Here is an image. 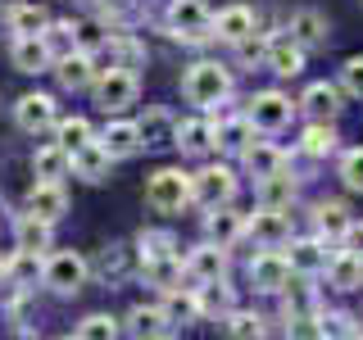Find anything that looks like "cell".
Masks as SVG:
<instances>
[{
	"label": "cell",
	"instance_id": "4",
	"mask_svg": "<svg viewBox=\"0 0 363 340\" xmlns=\"http://www.w3.org/2000/svg\"><path fill=\"white\" fill-rule=\"evenodd\" d=\"M291 277H295V268H291V259L281 254L277 245H264V254L250 259V286H255L259 295H281L291 286Z\"/></svg>",
	"mask_w": 363,
	"mask_h": 340
},
{
	"label": "cell",
	"instance_id": "50",
	"mask_svg": "<svg viewBox=\"0 0 363 340\" xmlns=\"http://www.w3.org/2000/svg\"><path fill=\"white\" fill-rule=\"evenodd\" d=\"M100 268H105V272H109V277H123V249H118V245H113V249H109V254H105V259H100Z\"/></svg>",
	"mask_w": 363,
	"mask_h": 340
},
{
	"label": "cell",
	"instance_id": "39",
	"mask_svg": "<svg viewBox=\"0 0 363 340\" xmlns=\"http://www.w3.org/2000/svg\"><path fill=\"white\" fill-rule=\"evenodd\" d=\"M55 141L73 154V150H82L86 141H96V132H91L86 118H60V123H55Z\"/></svg>",
	"mask_w": 363,
	"mask_h": 340
},
{
	"label": "cell",
	"instance_id": "10",
	"mask_svg": "<svg viewBox=\"0 0 363 340\" xmlns=\"http://www.w3.org/2000/svg\"><path fill=\"white\" fill-rule=\"evenodd\" d=\"M14 123L28 136H37V132H50L55 123H60V113H55V100L50 96H41V91H32V96H23L18 105H14Z\"/></svg>",
	"mask_w": 363,
	"mask_h": 340
},
{
	"label": "cell",
	"instance_id": "8",
	"mask_svg": "<svg viewBox=\"0 0 363 340\" xmlns=\"http://www.w3.org/2000/svg\"><path fill=\"white\" fill-rule=\"evenodd\" d=\"M245 113H250V123H255V132H281V128H291L295 105H291V96H281V91H259Z\"/></svg>",
	"mask_w": 363,
	"mask_h": 340
},
{
	"label": "cell",
	"instance_id": "26",
	"mask_svg": "<svg viewBox=\"0 0 363 340\" xmlns=\"http://www.w3.org/2000/svg\"><path fill=\"white\" fill-rule=\"evenodd\" d=\"M100 145H105L113 159H132L141 150V132H136V123H128V118H109V128L100 132Z\"/></svg>",
	"mask_w": 363,
	"mask_h": 340
},
{
	"label": "cell",
	"instance_id": "35",
	"mask_svg": "<svg viewBox=\"0 0 363 340\" xmlns=\"http://www.w3.org/2000/svg\"><path fill=\"white\" fill-rule=\"evenodd\" d=\"M50 227H55V222L37 218V213L28 209V213L14 222V241H18L23 249H50Z\"/></svg>",
	"mask_w": 363,
	"mask_h": 340
},
{
	"label": "cell",
	"instance_id": "6",
	"mask_svg": "<svg viewBox=\"0 0 363 340\" xmlns=\"http://www.w3.org/2000/svg\"><path fill=\"white\" fill-rule=\"evenodd\" d=\"M96 105L105 109V113H118V109H128L136 105V91H141V82H136V73L132 68H109V73H100L96 77Z\"/></svg>",
	"mask_w": 363,
	"mask_h": 340
},
{
	"label": "cell",
	"instance_id": "21",
	"mask_svg": "<svg viewBox=\"0 0 363 340\" xmlns=\"http://www.w3.org/2000/svg\"><path fill=\"white\" fill-rule=\"evenodd\" d=\"M123 332L132 336H173V322H168L164 304H136V309L128 313V322H123Z\"/></svg>",
	"mask_w": 363,
	"mask_h": 340
},
{
	"label": "cell",
	"instance_id": "25",
	"mask_svg": "<svg viewBox=\"0 0 363 340\" xmlns=\"http://www.w3.org/2000/svg\"><path fill=\"white\" fill-rule=\"evenodd\" d=\"M45 272V264H41V249H14V254L5 259V281H14L18 290H28V286H37V277Z\"/></svg>",
	"mask_w": 363,
	"mask_h": 340
},
{
	"label": "cell",
	"instance_id": "32",
	"mask_svg": "<svg viewBox=\"0 0 363 340\" xmlns=\"http://www.w3.org/2000/svg\"><path fill=\"white\" fill-rule=\"evenodd\" d=\"M32 173H37L41 181H64L68 177V150H64L60 141L41 145V150L32 154Z\"/></svg>",
	"mask_w": 363,
	"mask_h": 340
},
{
	"label": "cell",
	"instance_id": "31",
	"mask_svg": "<svg viewBox=\"0 0 363 340\" xmlns=\"http://www.w3.org/2000/svg\"><path fill=\"white\" fill-rule=\"evenodd\" d=\"M236 309V300H232V286L218 277V281H200V317H223Z\"/></svg>",
	"mask_w": 363,
	"mask_h": 340
},
{
	"label": "cell",
	"instance_id": "27",
	"mask_svg": "<svg viewBox=\"0 0 363 340\" xmlns=\"http://www.w3.org/2000/svg\"><path fill=\"white\" fill-rule=\"evenodd\" d=\"M164 313L173 327H186V322H200V290H164Z\"/></svg>",
	"mask_w": 363,
	"mask_h": 340
},
{
	"label": "cell",
	"instance_id": "48",
	"mask_svg": "<svg viewBox=\"0 0 363 340\" xmlns=\"http://www.w3.org/2000/svg\"><path fill=\"white\" fill-rule=\"evenodd\" d=\"M91 5H96V9H100L105 18H128L136 0H91Z\"/></svg>",
	"mask_w": 363,
	"mask_h": 340
},
{
	"label": "cell",
	"instance_id": "17",
	"mask_svg": "<svg viewBox=\"0 0 363 340\" xmlns=\"http://www.w3.org/2000/svg\"><path fill=\"white\" fill-rule=\"evenodd\" d=\"M213 37L218 41H245V37H255V9L250 5H227L213 14Z\"/></svg>",
	"mask_w": 363,
	"mask_h": 340
},
{
	"label": "cell",
	"instance_id": "42",
	"mask_svg": "<svg viewBox=\"0 0 363 340\" xmlns=\"http://www.w3.org/2000/svg\"><path fill=\"white\" fill-rule=\"evenodd\" d=\"M223 322H227V336H236V340H259V336H264V317H259V313L232 309Z\"/></svg>",
	"mask_w": 363,
	"mask_h": 340
},
{
	"label": "cell",
	"instance_id": "28",
	"mask_svg": "<svg viewBox=\"0 0 363 340\" xmlns=\"http://www.w3.org/2000/svg\"><path fill=\"white\" fill-rule=\"evenodd\" d=\"M245 168H250V177H268V173H277V168H286V154L277 150V145H268V141H250L245 150Z\"/></svg>",
	"mask_w": 363,
	"mask_h": 340
},
{
	"label": "cell",
	"instance_id": "38",
	"mask_svg": "<svg viewBox=\"0 0 363 340\" xmlns=\"http://www.w3.org/2000/svg\"><path fill=\"white\" fill-rule=\"evenodd\" d=\"M304 154H313V159H327L336 150V128H332V118H313L309 128H304Z\"/></svg>",
	"mask_w": 363,
	"mask_h": 340
},
{
	"label": "cell",
	"instance_id": "13",
	"mask_svg": "<svg viewBox=\"0 0 363 340\" xmlns=\"http://www.w3.org/2000/svg\"><path fill=\"white\" fill-rule=\"evenodd\" d=\"M204 236H209L213 245L232 249V245L245 236V213L227 209V204H218V209H209V213H204Z\"/></svg>",
	"mask_w": 363,
	"mask_h": 340
},
{
	"label": "cell",
	"instance_id": "29",
	"mask_svg": "<svg viewBox=\"0 0 363 340\" xmlns=\"http://www.w3.org/2000/svg\"><path fill=\"white\" fill-rule=\"evenodd\" d=\"M177 145H182V154H209L213 150V123L209 118L177 123Z\"/></svg>",
	"mask_w": 363,
	"mask_h": 340
},
{
	"label": "cell",
	"instance_id": "22",
	"mask_svg": "<svg viewBox=\"0 0 363 340\" xmlns=\"http://www.w3.org/2000/svg\"><path fill=\"white\" fill-rule=\"evenodd\" d=\"M327 281H332V290H359L363 286V254L336 249L332 264H327Z\"/></svg>",
	"mask_w": 363,
	"mask_h": 340
},
{
	"label": "cell",
	"instance_id": "24",
	"mask_svg": "<svg viewBox=\"0 0 363 340\" xmlns=\"http://www.w3.org/2000/svg\"><path fill=\"white\" fill-rule=\"evenodd\" d=\"M250 141H255V123H250V113H232V118L213 123V145H218V150L241 154Z\"/></svg>",
	"mask_w": 363,
	"mask_h": 340
},
{
	"label": "cell",
	"instance_id": "2",
	"mask_svg": "<svg viewBox=\"0 0 363 340\" xmlns=\"http://www.w3.org/2000/svg\"><path fill=\"white\" fill-rule=\"evenodd\" d=\"M145 204L159 209V213H182L186 204H196L191 173H182V168H159V173L145 181Z\"/></svg>",
	"mask_w": 363,
	"mask_h": 340
},
{
	"label": "cell",
	"instance_id": "5",
	"mask_svg": "<svg viewBox=\"0 0 363 340\" xmlns=\"http://www.w3.org/2000/svg\"><path fill=\"white\" fill-rule=\"evenodd\" d=\"M86 259L82 254H73V249H60V254H50L45 259V272H41V281L50 286L55 295H77L86 286Z\"/></svg>",
	"mask_w": 363,
	"mask_h": 340
},
{
	"label": "cell",
	"instance_id": "41",
	"mask_svg": "<svg viewBox=\"0 0 363 340\" xmlns=\"http://www.w3.org/2000/svg\"><path fill=\"white\" fill-rule=\"evenodd\" d=\"M109 50H113V68H141L145 64V45L136 41V37H128V32H118V37H109Z\"/></svg>",
	"mask_w": 363,
	"mask_h": 340
},
{
	"label": "cell",
	"instance_id": "40",
	"mask_svg": "<svg viewBox=\"0 0 363 340\" xmlns=\"http://www.w3.org/2000/svg\"><path fill=\"white\" fill-rule=\"evenodd\" d=\"M281 295H286V322H309V317H318V295L309 286H286Z\"/></svg>",
	"mask_w": 363,
	"mask_h": 340
},
{
	"label": "cell",
	"instance_id": "36",
	"mask_svg": "<svg viewBox=\"0 0 363 340\" xmlns=\"http://www.w3.org/2000/svg\"><path fill=\"white\" fill-rule=\"evenodd\" d=\"M313 222H318V236H323V241H340L345 227H350V213H345V204L327 200V204H318V209H313Z\"/></svg>",
	"mask_w": 363,
	"mask_h": 340
},
{
	"label": "cell",
	"instance_id": "19",
	"mask_svg": "<svg viewBox=\"0 0 363 340\" xmlns=\"http://www.w3.org/2000/svg\"><path fill=\"white\" fill-rule=\"evenodd\" d=\"M264 64H268L277 77H295V73L304 68V45L295 41V37H272L268 50H264Z\"/></svg>",
	"mask_w": 363,
	"mask_h": 340
},
{
	"label": "cell",
	"instance_id": "1",
	"mask_svg": "<svg viewBox=\"0 0 363 340\" xmlns=\"http://www.w3.org/2000/svg\"><path fill=\"white\" fill-rule=\"evenodd\" d=\"M182 96L191 100V105L200 109H218L227 96H232V73H227L223 64L213 60H200L186 68V77H182Z\"/></svg>",
	"mask_w": 363,
	"mask_h": 340
},
{
	"label": "cell",
	"instance_id": "46",
	"mask_svg": "<svg viewBox=\"0 0 363 340\" xmlns=\"http://www.w3.org/2000/svg\"><path fill=\"white\" fill-rule=\"evenodd\" d=\"M340 181L350 191H363V145L359 150H345V159H340Z\"/></svg>",
	"mask_w": 363,
	"mask_h": 340
},
{
	"label": "cell",
	"instance_id": "11",
	"mask_svg": "<svg viewBox=\"0 0 363 340\" xmlns=\"http://www.w3.org/2000/svg\"><path fill=\"white\" fill-rule=\"evenodd\" d=\"M136 132H141V150H164V145H177V118L168 109H145L136 118Z\"/></svg>",
	"mask_w": 363,
	"mask_h": 340
},
{
	"label": "cell",
	"instance_id": "14",
	"mask_svg": "<svg viewBox=\"0 0 363 340\" xmlns=\"http://www.w3.org/2000/svg\"><path fill=\"white\" fill-rule=\"evenodd\" d=\"M332 241H323V236H304V241H291V268L304 272V277H313V272H323L327 264H332Z\"/></svg>",
	"mask_w": 363,
	"mask_h": 340
},
{
	"label": "cell",
	"instance_id": "37",
	"mask_svg": "<svg viewBox=\"0 0 363 340\" xmlns=\"http://www.w3.org/2000/svg\"><path fill=\"white\" fill-rule=\"evenodd\" d=\"M50 28V14L41 5H14L9 9V32L14 37H37V32Z\"/></svg>",
	"mask_w": 363,
	"mask_h": 340
},
{
	"label": "cell",
	"instance_id": "44",
	"mask_svg": "<svg viewBox=\"0 0 363 340\" xmlns=\"http://www.w3.org/2000/svg\"><path fill=\"white\" fill-rule=\"evenodd\" d=\"M118 332H123V322L109 317V313H91L86 322H77V336H82V340H113Z\"/></svg>",
	"mask_w": 363,
	"mask_h": 340
},
{
	"label": "cell",
	"instance_id": "18",
	"mask_svg": "<svg viewBox=\"0 0 363 340\" xmlns=\"http://www.w3.org/2000/svg\"><path fill=\"white\" fill-rule=\"evenodd\" d=\"M9 60H14L18 73H45V68L55 64V55H50V45H45V37L37 32V37H14Z\"/></svg>",
	"mask_w": 363,
	"mask_h": 340
},
{
	"label": "cell",
	"instance_id": "43",
	"mask_svg": "<svg viewBox=\"0 0 363 340\" xmlns=\"http://www.w3.org/2000/svg\"><path fill=\"white\" fill-rule=\"evenodd\" d=\"M41 37H45V45H50L55 60H64V55H73V50H77V28H73V23H50Z\"/></svg>",
	"mask_w": 363,
	"mask_h": 340
},
{
	"label": "cell",
	"instance_id": "9",
	"mask_svg": "<svg viewBox=\"0 0 363 340\" xmlns=\"http://www.w3.org/2000/svg\"><path fill=\"white\" fill-rule=\"evenodd\" d=\"M245 236L259 245H286L291 241V209H272V204H259V213L245 218Z\"/></svg>",
	"mask_w": 363,
	"mask_h": 340
},
{
	"label": "cell",
	"instance_id": "16",
	"mask_svg": "<svg viewBox=\"0 0 363 340\" xmlns=\"http://www.w3.org/2000/svg\"><path fill=\"white\" fill-rule=\"evenodd\" d=\"M186 277L191 281H218V277H227V249L213 245V241L196 245L186 254Z\"/></svg>",
	"mask_w": 363,
	"mask_h": 340
},
{
	"label": "cell",
	"instance_id": "49",
	"mask_svg": "<svg viewBox=\"0 0 363 340\" xmlns=\"http://www.w3.org/2000/svg\"><path fill=\"white\" fill-rule=\"evenodd\" d=\"M340 249H354V254H363V222H350L345 236H340Z\"/></svg>",
	"mask_w": 363,
	"mask_h": 340
},
{
	"label": "cell",
	"instance_id": "34",
	"mask_svg": "<svg viewBox=\"0 0 363 340\" xmlns=\"http://www.w3.org/2000/svg\"><path fill=\"white\" fill-rule=\"evenodd\" d=\"M300 105L309 109L313 118H336V113H340V91H336L332 82H313V86L300 96Z\"/></svg>",
	"mask_w": 363,
	"mask_h": 340
},
{
	"label": "cell",
	"instance_id": "12",
	"mask_svg": "<svg viewBox=\"0 0 363 340\" xmlns=\"http://www.w3.org/2000/svg\"><path fill=\"white\" fill-rule=\"evenodd\" d=\"M55 77H60V86L64 91H86V86H96V60H91V50H73V55H64V60H55Z\"/></svg>",
	"mask_w": 363,
	"mask_h": 340
},
{
	"label": "cell",
	"instance_id": "30",
	"mask_svg": "<svg viewBox=\"0 0 363 340\" xmlns=\"http://www.w3.org/2000/svg\"><path fill=\"white\" fill-rule=\"evenodd\" d=\"M295 200V177L286 168H277V173L259 177V204H272V209H291Z\"/></svg>",
	"mask_w": 363,
	"mask_h": 340
},
{
	"label": "cell",
	"instance_id": "47",
	"mask_svg": "<svg viewBox=\"0 0 363 340\" xmlns=\"http://www.w3.org/2000/svg\"><path fill=\"white\" fill-rule=\"evenodd\" d=\"M155 254H177V241L168 232H145L141 236V259H155Z\"/></svg>",
	"mask_w": 363,
	"mask_h": 340
},
{
	"label": "cell",
	"instance_id": "33",
	"mask_svg": "<svg viewBox=\"0 0 363 340\" xmlns=\"http://www.w3.org/2000/svg\"><path fill=\"white\" fill-rule=\"evenodd\" d=\"M291 37L309 50V45H327V37H332V28H327L323 14H313V9H300V14L291 18Z\"/></svg>",
	"mask_w": 363,
	"mask_h": 340
},
{
	"label": "cell",
	"instance_id": "51",
	"mask_svg": "<svg viewBox=\"0 0 363 340\" xmlns=\"http://www.w3.org/2000/svg\"><path fill=\"white\" fill-rule=\"evenodd\" d=\"M0 277H5V259H0Z\"/></svg>",
	"mask_w": 363,
	"mask_h": 340
},
{
	"label": "cell",
	"instance_id": "23",
	"mask_svg": "<svg viewBox=\"0 0 363 340\" xmlns=\"http://www.w3.org/2000/svg\"><path fill=\"white\" fill-rule=\"evenodd\" d=\"M182 272H186L182 254H155V259H141V277L150 281L155 290H173V286H182Z\"/></svg>",
	"mask_w": 363,
	"mask_h": 340
},
{
	"label": "cell",
	"instance_id": "3",
	"mask_svg": "<svg viewBox=\"0 0 363 340\" xmlns=\"http://www.w3.org/2000/svg\"><path fill=\"white\" fill-rule=\"evenodd\" d=\"M164 23H168V32H173L177 41H186V45H200V41L213 37V14H209V5H200V0H173Z\"/></svg>",
	"mask_w": 363,
	"mask_h": 340
},
{
	"label": "cell",
	"instance_id": "45",
	"mask_svg": "<svg viewBox=\"0 0 363 340\" xmlns=\"http://www.w3.org/2000/svg\"><path fill=\"white\" fill-rule=\"evenodd\" d=\"M340 91L354 96V100H363V55L345 60V68H340Z\"/></svg>",
	"mask_w": 363,
	"mask_h": 340
},
{
	"label": "cell",
	"instance_id": "15",
	"mask_svg": "<svg viewBox=\"0 0 363 340\" xmlns=\"http://www.w3.org/2000/svg\"><path fill=\"white\" fill-rule=\"evenodd\" d=\"M109 164H113V154H109L100 141H86L82 150L68 154V173L82 177V181H105V177H109Z\"/></svg>",
	"mask_w": 363,
	"mask_h": 340
},
{
	"label": "cell",
	"instance_id": "7",
	"mask_svg": "<svg viewBox=\"0 0 363 340\" xmlns=\"http://www.w3.org/2000/svg\"><path fill=\"white\" fill-rule=\"evenodd\" d=\"M191 186H196V204H204V209H218V204L236 200V173L223 164H209L200 173H191Z\"/></svg>",
	"mask_w": 363,
	"mask_h": 340
},
{
	"label": "cell",
	"instance_id": "20",
	"mask_svg": "<svg viewBox=\"0 0 363 340\" xmlns=\"http://www.w3.org/2000/svg\"><path fill=\"white\" fill-rule=\"evenodd\" d=\"M28 209L37 213V218H45V222H60L64 213H68L64 186H60V181H41L37 177V186H32V196H28Z\"/></svg>",
	"mask_w": 363,
	"mask_h": 340
}]
</instances>
